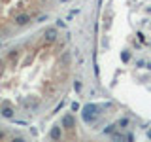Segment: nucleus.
<instances>
[{"label": "nucleus", "mask_w": 151, "mask_h": 142, "mask_svg": "<svg viewBox=\"0 0 151 142\" xmlns=\"http://www.w3.org/2000/svg\"><path fill=\"white\" fill-rule=\"evenodd\" d=\"M147 12H151V6L147 8ZM147 25L151 27V21H147ZM149 46H151V40H149ZM145 66H147V68H151V61H149V63H145Z\"/></svg>", "instance_id": "f257e3e1"}]
</instances>
